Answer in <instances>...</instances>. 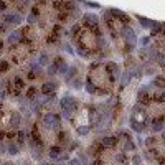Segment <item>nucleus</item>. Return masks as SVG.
Wrapping results in <instances>:
<instances>
[{
    "instance_id": "obj_1",
    "label": "nucleus",
    "mask_w": 165,
    "mask_h": 165,
    "mask_svg": "<svg viewBox=\"0 0 165 165\" xmlns=\"http://www.w3.org/2000/svg\"><path fill=\"white\" fill-rule=\"evenodd\" d=\"M45 122L50 127H58V119H56V116H53V114H48L45 117Z\"/></svg>"
},
{
    "instance_id": "obj_2",
    "label": "nucleus",
    "mask_w": 165,
    "mask_h": 165,
    "mask_svg": "<svg viewBox=\"0 0 165 165\" xmlns=\"http://www.w3.org/2000/svg\"><path fill=\"white\" fill-rule=\"evenodd\" d=\"M8 150H10L12 155H17V154H18V147H17V145H13V144H10V145H8Z\"/></svg>"
},
{
    "instance_id": "obj_3",
    "label": "nucleus",
    "mask_w": 165,
    "mask_h": 165,
    "mask_svg": "<svg viewBox=\"0 0 165 165\" xmlns=\"http://www.w3.org/2000/svg\"><path fill=\"white\" fill-rule=\"evenodd\" d=\"M102 144H104L106 147H112V145H114V140H112L111 137H106L104 140H102Z\"/></svg>"
},
{
    "instance_id": "obj_4",
    "label": "nucleus",
    "mask_w": 165,
    "mask_h": 165,
    "mask_svg": "<svg viewBox=\"0 0 165 165\" xmlns=\"http://www.w3.org/2000/svg\"><path fill=\"white\" fill-rule=\"evenodd\" d=\"M53 158H58V155H59V149L58 147H55V149H51V154H50Z\"/></svg>"
},
{
    "instance_id": "obj_5",
    "label": "nucleus",
    "mask_w": 165,
    "mask_h": 165,
    "mask_svg": "<svg viewBox=\"0 0 165 165\" xmlns=\"http://www.w3.org/2000/svg\"><path fill=\"white\" fill-rule=\"evenodd\" d=\"M125 149H127V150H131V149H134V144H132V142H127V145H125Z\"/></svg>"
},
{
    "instance_id": "obj_6",
    "label": "nucleus",
    "mask_w": 165,
    "mask_h": 165,
    "mask_svg": "<svg viewBox=\"0 0 165 165\" xmlns=\"http://www.w3.org/2000/svg\"><path fill=\"white\" fill-rule=\"evenodd\" d=\"M71 165H81V162H79L78 158H74V160H71Z\"/></svg>"
},
{
    "instance_id": "obj_7",
    "label": "nucleus",
    "mask_w": 165,
    "mask_h": 165,
    "mask_svg": "<svg viewBox=\"0 0 165 165\" xmlns=\"http://www.w3.org/2000/svg\"><path fill=\"white\" fill-rule=\"evenodd\" d=\"M3 165H8V164H3Z\"/></svg>"
}]
</instances>
